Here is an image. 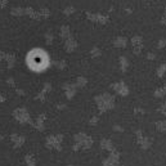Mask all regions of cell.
<instances>
[{
  "instance_id": "obj_1",
  "label": "cell",
  "mask_w": 166,
  "mask_h": 166,
  "mask_svg": "<svg viewBox=\"0 0 166 166\" xmlns=\"http://www.w3.org/2000/svg\"><path fill=\"white\" fill-rule=\"evenodd\" d=\"M113 88H115V90L117 91L118 94H121V95H126L127 94V88L125 86V84L124 83L116 84V85H113Z\"/></svg>"
},
{
  "instance_id": "obj_2",
  "label": "cell",
  "mask_w": 166,
  "mask_h": 166,
  "mask_svg": "<svg viewBox=\"0 0 166 166\" xmlns=\"http://www.w3.org/2000/svg\"><path fill=\"white\" fill-rule=\"evenodd\" d=\"M76 46H77V44L72 40V39H69V40H68L67 42H66V49H67L68 52H71V50H73V49L76 48Z\"/></svg>"
},
{
  "instance_id": "obj_3",
  "label": "cell",
  "mask_w": 166,
  "mask_h": 166,
  "mask_svg": "<svg viewBox=\"0 0 166 166\" xmlns=\"http://www.w3.org/2000/svg\"><path fill=\"white\" fill-rule=\"evenodd\" d=\"M115 45L116 46H120V48H124V46L126 45V39H124V37L116 39V40H115Z\"/></svg>"
},
{
  "instance_id": "obj_4",
  "label": "cell",
  "mask_w": 166,
  "mask_h": 166,
  "mask_svg": "<svg viewBox=\"0 0 166 166\" xmlns=\"http://www.w3.org/2000/svg\"><path fill=\"white\" fill-rule=\"evenodd\" d=\"M156 127H157V130H160V131H165L166 130V122L165 121H158L156 124Z\"/></svg>"
},
{
  "instance_id": "obj_5",
  "label": "cell",
  "mask_w": 166,
  "mask_h": 166,
  "mask_svg": "<svg viewBox=\"0 0 166 166\" xmlns=\"http://www.w3.org/2000/svg\"><path fill=\"white\" fill-rule=\"evenodd\" d=\"M120 61H121V69H122V71H125L126 67H127L126 58H125V57H121V58H120Z\"/></svg>"
},
{
  "instance_id": "obj_6",
  "label": "cell",
  "mask_w": 166,
  "mask_h": 166,
  "mask_svg": "<svg viewBox=\"0 0 166 166\" xmlns=\"http://www.w3.org/2000/svg\"><path fill=\"white\" fill-rule=\"evenodd\" d=\"M102 147H103V148H107V149H112L111 142L110 140H106V139H103V140H102Z\"/></svg>"
},
{
  "instance_id": "obj_7",
  "label": "cell",
  "mask_w": 166,
  "mask_h": 166,
  "mask_svg": "<svg viewBox=\"0 0 166 166\" xmlns=\"http://www.w3.org/2000/svg\"><path fill=\"white\" fill-rule=\"evenodd\" d=\"M25 12L21 8H14V9H12V14H15V15H19V14H23Z\"/></svg>"
},
{
  "instance_id": "obj_8",
  "label": "cell",
  "mask_w": 166,
  "mask_h": 166,
  "mask_svg": "<svg viewBox=\"0 0 166 166\" xmlns=\"http://www.w3.org/2000/svg\"><path fill=\"white\" fill-rule=\"evenodd\" d=\"M165 69H166V64H162L161 66V67H158V69H157V75L158 76H162V75H164V72H165Z\"/></svg>"
},
{
  "instance_id": "obj_9",
  "label": "cell",
  "mask_w": 166,
  "mask_h": 166,
  "mask_svg": "<svg viewBox=\"0 0 166 166\" xmlns=\"http://www.w3.org/2000/svg\"><path fill=\"white\" fill-rule=\"evenodd\" d=\"M164 93H165V89H157V90H156V94H154V95H156L157 98H158V97H162V95H164Z\"/></svg>"
},
{
  "instance_id": "obj_10",
  "label": "cell",
  "mask_w": 166,
  "mask_h": 166,
  "mask_svg": "<svg viewBox=\"0 0 166 166\" xmlns=\"http://www.w3.org/2000/svg\"><path fill=\"white\" fill-rule=\"evenodd\" d=\"M26 160H27V162H29V164H30V166H34V165H35V162H34V160H32V158H31V156H30V154L26 157Z\"/></svg>"
},
{
  "instance_id": "obj_11",
  "label": "cell",
  "mask_w": 166,
  "mask_h": 166,
  "mask_svg": "<svg viewBox=\"0 0 166 166\" xmlns=\"http://www.w3.org/2000/svg\"><path fill=\"white\" fill-rule=\"evenodd\" d=\"M73 10H75V9H73L72 7H68V8H66V9H64V13H66V14H71Z\"/></svg>"
},
{
  "instance_id": "obj_12",
  "label": "cell",
  "mask_w": 166,
  "mask_h": 166,
  "mask_svg": "<svg viewBox=\"0 0 166 166\" xmlns=\"http://www.w3.org/2000/svg\"><path fill=\"white\" fill-rule=\"evenodd\" d=\"M91 56L93 57H95V56H99V49H93V52H91Z\"/></svg>"
},
{
  "instance_id": "obj_13",
  "label": "cell",
  "mask_w": 166,
  "mask_h": 166,
  "mask_svg": "<svg viewBox=\"0 0 166 166\" xmlns=\"http://www.w3.org/2000/svg\"><path fill=\"white\" fill-rule=\"evenodd\" d=\"M77 81H79V85H80V86H83V85H85V83H86V80H85V79H83V77H80V79L79 80H77Z\"/></svg>"
},
{
  "instance_id": "obj_14",
  "label": "cell",
  "mask_w": 166,
  "mask_h": 166,
  "mask_svg": "<svg viewBox=\"0 0 166 166\" xmlns=\"http://www.w3.org/2000/svg\"><path fill=\"white\" fill-rule=\"evenodd\" d=\"M7 0H0V7H5Z\"/></svg>"
},
{
  "instance_id": "obj_15",
  "label": "cell",
  "mask_w": 166,
  "mask_h": 166,
  "mask_svg": "<svg viewBox=\"0 0 166 166\" xmlns=\"http://www.w3.org/2000/svg\"><path fill=\"white\" fill-rule=\"evenodd\" d=\"M148 58H151V59H153L154 56H153V54H148Z\"/></svg>"
}]
</instances>
